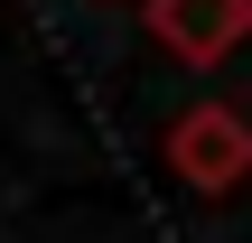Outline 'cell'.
<instances>
[{
    "label": "cell",
    "instance_id": "7a4b0ae2",
    "mask_svg": "<svg viewBox=\"0 0 252 243\" xmlns=\"http://www.w3.org/2000/svg\"><path fill=\"white\" fill-rule=\"evenodd\" d=\"M150 28L178 66H215L252 37V0H150Z\"/></svg>",
    "mask_w": 252,
    "mask_h": 243
},
{
    "label": "cell",
    "instance_id": "6da1fadb",
    "mask_svg": "<svg viewBox=\"0 0 252 243\" xmlns=\"http://www.w3.org/2000/svg\"><path fill=\"white\" fill-rule=\"evenodd\" d=\"M168 159H178L187 187L224 197V187H243V178H252V122L234 112V103H196V112L168 131Z\"/></svg>",
    "mask_w": 252,
    "mask_h": 243
}]
</instances>
